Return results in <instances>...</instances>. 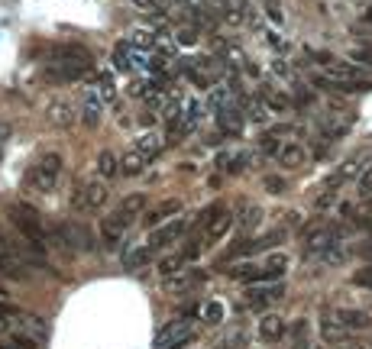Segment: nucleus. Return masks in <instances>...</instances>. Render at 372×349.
<instances>
[{"label": "nucleus", "mask_w": 372, "mask_h": 349, "mask_svg": "<svg viewBox=\"0 0 372 349\" xmlns=\"http://www.w3.org/2000/svg\"><path fill=\"white\" fill-rule=\"evenodd\" d=\"M146 204H149L146 194H127V198L113 207V214L104 217V220H101V240H104L107 249H117L120 240H123V233L139 220V214L146 210Z\"/></svg>", "instance_id": "obj_1"}, {"label": "nucleus", "mask_w": 372, "mask_h": 349, "mask_svg": "<svg viewBox=\"0 0 372 349\" xmlns=\"http://www.w3.org/2000/svg\"><path fill=\"white\" fill-rule=\"evenodd\" d=\"M49 75L59 78V81H78L91 68V52L85 46H75V42H59L49 49Z\"/></svg>", "instance_id": "obj_2"}, {"label": "nucleus", "mask_w": 372, "mask_h": 349, "mask_svg": "<svg viewBox=\"0 0 372 349\" xmlns=\"http://www.w3.org/2000/svg\"><path fill=\"white\" fill-rule=\"evenodd\" d=\"M7 220L13 224V230L23 236V240H29V246H33L36 252H46V246H49V240H46V226H43V217H39V210L33 207V204H23V200H13L7 207Z\"/></svg>", "instance_id": "obj_3"}, {"label": "nucleus", "mask_w": 372, "mask_h": 349, "mask_svg": "<svg viewBox=\"0 0 372 349\" xmlns=\"http://www.w3.org/2000/svg\"><path fill=\"white\" fill-rule=\"evenodd\" d=\"M59 178H62V156L59 152H49V156L36 158L33 165L26 168L23 184L36 194H52L59 188Z\"/></svg>", "instance_id": "obj_4"}, {"label": "nucleus", "mask_w": 372, "mask_h": 349, "mask_svg": "<svg viewBox=\"0 0 372 349\" xmlns=\"http://www.w3.org/2000/svg\"><path fill=\"white\" fill-rule=\"evenodd\" d=\"M285 272H288V256L285 252H275V256H269L266 262H243V266H233L230 268V278L256 285V282H279Z\"/></svg>", "instance_id": "obj_5"}, {"label": "nucleus", "mask_w": 372, "mask_h": 349, "mask_svg": "<svg viewBox=\"0 0 372 349\" xmlns=\"http://www.w3.org/2000/svg\"><path fill=\"white\" fill-rule=\"evenodd\" d=\"M107 198H110L107 182L91 178V182L75 188V194H71V210H75V214H97V210L107 204Z\"/></svg>", "instance_id": "obj_6"}, {"label": "nucleus", "mask_w": 372, "mask_h": 349, "mask_svg": "<svg viewBox=\"0 0 372 349\" xmlns=\"http://www.w3.org/2000/svg\"><path fill=\"white\" fill-rule=\"evenodd\" d=\"M233 210H227V207H220V204H214V207H207L204 210V217H201V240L207 242V246H214V242H220L223 236L230 233V226H233Z\"/></svg>", "instance_id": "obj_7"}, {"label": "nucleus", "mask_w": 372, "mask_h": 349, "mask_svg": "<svg viewBox=\"0 0 372 349\" xmlns=\"http://www.w3.org/2000/svg\"><path fill=\"white\" fill-rule=\"evenodd\" d=\"M340 242V233L333 230V226L327 224H311L305 230V240H301V246H305V256L308 259H324L333 246Z\"/></svg>", "instance_id": "obj_8"}, {"label": "nucleus", "mask_w": 372, "mask_h": 349, "mask_svg": "<svg viewBox=\"0 0 372 349\" xmlns=\"http://www.w3.org/2000/svg\"><path fill=\"white\" fill-rule=\"evenodd\" d=\"M285 298V285H279V282H269V285H249V291L243 294V301H246V308H253V310H263V308H269V304H275V301H282Z\"/></svg>", "instance_id": "obj_9"}, {"label": "nucleus", "mask_w": 372, "mask_h": 349, "mask_svg": "<svg viewBox=\"0 0 372 349\" xmlns=\"http://www.w3.org/2000/svg\"><path fill=\"white\" fill-rule=\"evenodd\" d=\"M188 336H191V317H178V320L165 324L156 333L153 349H172V346H178V343H185Z\"/></svg>", "instance_id": "obj_10"}, {"label": "nucleus", "mask_w": 372, "mask_h": 349, "mask_svg": "<svg viewBox=\"0 0 372 349\" xmlns=\"http://www.w3.org/2000/svg\"><path fill=\"white\" fill-rule=\"evenodd\" d=\"M59 236H62V242H65L68 249H81V252L94 249V233L88 230V226L65 224V226H59Z\"/></svg>", "instance_id": "obj_11"}, {"label": "nucleus", "mask_w": 372, "mask_h": 349, "mask_svg": "<svg viewBox=\"0 0 372 349\" xmlns=\"http://www.w3.org/2000/svg\"><path fill=\"white\" fill-rule=\"evenodd\" d=\"M324 75H327L330 81H369L363 65H356V62H340V58H333V62L324 68Z\"/></svg>", "instance_id": "obj_12"}, {"label": "nucleus", "mask_w": 372, "mask_h": 349, "mask_svg": "<svg viewBox=\"0 0 372 349\" xmlns=\"http://www.w3.org/2000/svg\"><path fill=\"white\" fill-rule=\"evenodd\" d=\"M185 230H188V217H175L172 224L159 226V230L153 233V240L146 242V246H153V249H159V246H169L172 240H181V236H185Z\"/></svg>", "instance_id": "obj_13"}, {"label": "nucleus", "mask_w": 372, "mask_h": 349, "mask_svg": "<svg viewBox=\"0 0 372 349\" xmlns=\"http://www.w3.org/2000/svg\"><path fill=\"white\" fill-rule=\"evenodd\" d=\"M46 120H49L52 126H68L75 120V104L68 97H52L49 107H46Z\"/></svg>", "instance_id": "obj_14"}, {"label": "nucleus", "mask_w": 372, "mask_h": 349, "mask_svg": "<svg viewBox=\"0 0 372 349\" xmlns=\"http://www.w3.org/2000/svg\"><path fill=\"white\" fill-rule=\"evenodd\" d=\"M285 333H288L285 317H279V314H263L259 317V340L263 343H279Z\"/></svg>", "instance_id": "obj_15"}, {"label": "nucleus", "mask_w": 372, "mask_h": 349, "mask_svg": "<svg viewBox=\"0 0 372 349\" xmlns=\"http://www.w3.org/2000/svg\"><path fill=\"white\" fill-rule=\"evenodd\" d=\"M321 336L327 343H333V346H340V343L350 336V330L340 324V317L333 314V310H324V314H321Z\"/></svg>", "instance_id": "obj_16"}, {"label": "nucleus", "mask_w": 372, "mask_h": 349, "mask_svg": "<svg viewBox=\"0 0 372 349\" xmlns=\"http://www.w3.org/2000/svg\"><path fill=\"white\" fill-rule=\"evenodd\" d=\"M169 146V139H165V133H146L139 136V139L133 142V149L139 152V156L146 158V162H153V158H159V152Z\"/></svg>", "instance_id": "obj_17"}, {"label": "nucleus", "mask_w": 372, "mask_h": 349, "mask_svg": "<svg viewBox=\"0 0 372 349\" xmlns=\"http://www.w3.org/2000/svg\"><path fill=\"white\" fill-rule=\"evenodd\" d=\"M275 158H279V165L285 168V172H295V168H301L308 162V152H305V146H298V142H285Z\"/></svg>", "instance_id": "obj_18"}, {"label": "nucleus", "mask_w": 372, "mask_h": 349, "mask_svg": "<svg viewBox=\"0 0 372 349\" xmlns=\"http://www.w3.org/2000/svg\"><path fill=\"white\" fill-rule=\"evenodd\" d=\"M178 210H181V200H178V198H169V200H162L159 207L149 210V214L143 217V224H146V226H162L165 220L178 217Z\"/></svg>", "instance_id": "obj_19"}, {"label": "nucleus", "mask_w": 372, "mask_h": 349, "mask_svg": "<svg viewBox=\"0 0 372 349\" xmlns=\"http://www.w3.org/2000/svg\"><path fill=\"white\" fill-rule=\"evenodd\" d=\"M217 126L227 136H240V133H243V114H240L233 104H227V107L217 110Z\"/></svg>", "instance_id": "obj_20"}, {"label": "nucleus", "mask_w": 372, "mask_h": 349, "mask_svg": "<svg viewBox=\"0 0 372 349\" xmlns=\"http://www.w3.org/2000/svg\"><path fill=\"white\" fill-rule=\"evenodd\" d=\"M333 314L340 317V324L347 327L350 333H353V330H369V327H372V317L366 314V310H356V308H340V310H333Z\"/></svg>", "instance_id": "obj_21"}, {"label": "nucleus", "mask_w": 372, "mask_h": 349, "mask_svg": "<svg viewBox=\"0 0 372 349\" xmlns=\"http://www.w3.org/2000/svg\"><path fill=\"white\" fill-rule=\"evenodd\" d=\"M249 162H253V152H223L217 165H220V172L240 174L243 168H249Z\"/></svg>", "instance_id": "obj_22"}, {"label": "nucleus", "mask_w": 372, "mask_h": 349, "mask_svg": "<svg viewBox=\"0 0 372 349\" xmlns=\"http://www.w3.org/2000/svg\"><path fill=\"white\" fill-rule=\"evenodd\" d=\"M81 120H85V126H88V130H94V126H101V120H104V104H101V97H94V94H88L85 110H81Z\"/></svg>", "instance_id": "obj_23"}, {"label": "nucleus", "mask_w": 372, "mask_h": 349, "mask_svg": "<svg viewBox=\"0 0 372 349\" xmlns=\"http://www.w3.org/2000/svg\"><path fill=\"white\" fill-rule=\"evenodd\" d=\"M243 107H246V116L253 120V123H266L269 120V104H266V97H243Z\"/></svg>", "instance_id": "obj_24"}, {"label": "nucleus", "mask_w": 372, "mask_h": 349, "mask_svg": "<svg viewBox=\"0 0 372 349\" xmlns=\"http://www.w3.org/2000/svg\"><path fill=\"white\" fill-rule=\"evenodd\" d=\"M133 42H117L113 46V68H120V71H130L133 68Z\"/></svg>", "instance_id": "obj_25"}, {"label": "nucleus", "mask_w": 372, "mask_h": 349, "mask_svg": "<svg viewBox=\"0 0 372 349\" xmlns=\"http://www.w3.org/2000/svg\"><path fill=\"white\" fill-rule=\"evenodd\" d=\"M117 172H120V158L110 149H104L101 156H97V174H101V178H113Z\"/></svg>", "instance_id": "obj_26"}, {"label": "nucleus", "mask_w": 372, "mask_h": 349, "mask_svg": "<svg viewBox=\"0 0 372 349\" xmlns=\"http://www.w3.org/2000/svg\"><path fill=\"white\" fill-rule=\"evenodd\" d=\"M191 282H198V275H188L185 268H181L178 275H169V278H165V291H169V294H181V291H188Z\"/></svg>", "instance_id": "obj_27"}, {"label": "nucleus", "mask_w": 372, "mask_h": 349, "mask_svg": "<svg viewBox=\"0 0 372 349\" xmlns=\"http://www.w3.org/2000/svg\"><path fill=\"white\" fill-rule=\"evenodd\" d=\"M143 168H146V158L139 156V152H136V149H130L127 156L120 158V172H123V174H139V172H143Z\"/></svg>", "instance_id": "obj_28"}, {"label": "nucleus", "mask_w": 372, "mask_h": 349, "mask_svg": "<svg viewBox=\"0 0 372 349\" xmlns=\"http://www.w3.org/2000/svg\"><path fill=\"white\" fill-rule=\"evenodd\" d=\"M240 224H243V230H253V226H259V224H263V207H256V204H243Z\"/></svg>", "instance_id": "obj_29"}, {"label": "nucleus", "mask_w": 372, "mask_h": 349, "mask_svg": "<svg viewBox=\"0 0 372 349\" xmlns=\"http://www.w3.org/2000/svg\"><path fill=\"white\" fill-rule=\"evenodd\" d=\"M263 97L272 110H291V97L282 91H272V88H263Z\"/></svg>", "instance_id": "obj_30"}, {"label": "nucleus", "mask_w": 372, "mask_h": 349, "mask_svg": "<svg viewBox=\"0 0 372 349\" xmlns=\"http://www.w3.org/2000/svg\"><path fill=\"white\" fill-rule=\"evenodd\" d=\"M288 340H291V349H308V324H305V320L291 324V330H288Z\"/></svg>", "instance_id": "obj_31"}, {"label": "nucleus", "mask_w": 372, "mask_h": 349, "mask_svg": "<svg viewBox=\"0 0 372 349\" xmlns=\"http://www.w3.org/2000/svg\"><path fill=\"white\" fill-rule=\"evenodd\" d=\"M356 198L363 200V204H372V168L363 178H356Z\"/></svg>", "instance_id": "obj_32"}, {"label": "nucleus", "mask_w": 372, "mask_h": 349, "mask_svg": "<svg viewBox=\"0 0 372 349\" xmlns=\"http://www.w3.org/2000/svg\"><path fill=\"white\" fill-rule=\"evenodd\" d=\"M282 146H285V142H282V136H275L272 130L263 136V139H259V152H266V156H279Z\"/></svg>", "instance_id": "obj_33"}, {"label": "nucleus", "mask_w": 372, "mask_h": 349, "mask_svg": "<svg viewBox=\"0 0 372 349\" xmlns=\"http://www.w3.org/2000/svg\"><path fill=\"white\" fill-rule=\"evenodd\" d=\"M259 7H263L266 10V17H269L272 20V23H285V13H282V4H279V0H259Z\"/></svg>", "instance_id": "obj_34"}, {"label": "nucleus", "mask_w": 372, "mask_h": 349, "mask_svg": "<svg viewBox=\"0 0 372 349\" xmlns=\"http://www.w3.org/2000/svg\"><path fill=\"white\" fill-rule=\"evenodd\" d=\"M204 320H207V324H220V320H223V304H220V301H207V304H204Z\"/></svg>", "instance_id": "obj_35"}, {"label": "nucleus", "mask_w": 372, "mask_h": 349, "mask_svg": "<svg viewBox=\"0 0 372 349\" xmlns=\"http://www.w3.org/2000/svg\"><path fill=\"white\" fill-rule=\"evenodd\" d=\"M350 58H353L356 65H363V68H372V46H356V49L350 52Z\"/></svg>", "instance_id": "obj_36"}, {"label": "nucleus", "mask_w": 372, "mask_h": 349, "mask_svg": "<svg viewBox=\"0 0 372 349\" xmlns=\"http://www.w3.org/2000/svg\"><path fill=\"white\" fill-rule=\"evenodd\" d=\"M353 285H356V288L372 291V266H363L359 272H353Z\"/></svg>", "instance_id": "obj_37"}, {"label": "nucleus", "mask_w": 372, "mask_h": 349, "mask_svg": "<svg viewBox=\"0 0 372 349\" xmlns=\"http://www.w3.org/2000/svg\"><path fill=\"white\" fill-rule=\"evenodd\" d=\"M130 42H133V46H143V49H146V46H156V42H159V36H156V33H146V29H136Z\"/></svg>", "instance_id": "obj_38"}, {"label": "nucleus", "mask_w": 372, "mask_h": 349, "mask_svg": "<svg viewBox=\"0 0 372 349\" xmlns=\"http://www.w3.org/2000/svg\"><path fill=\"white\" fill-rule=\"evenodd\" d=\"M149 256H153V246H143V249H136L133 256L127 259V266L136 268V266H143V262H149Z\"/></svg>", "instance_id": "obj_39"}, {"label": "nucleus", "mask_w": 372, "mask_h": 349, "mask_svg": "<svg viewBox=\"0 0 372 349\" xmlns=\"http://www.w3.org/2000/svg\"><path fill=\"white\" fill-rule=\"evenodd\" d=\"M263 184H266V191H269V194H282V191L288 188L285 178H279V174H269V178H266Z\"/></svg>", "instance_id": "obj_40"}, {"label": "nucleus", "mask_w": 372, "mask_h": 349, "mask_svg": "<svg viewBox=\"0 0 372 349\" xmlns=\"http://www.w3.org/2000/svg\"><path fill=\"white\" fill-rule=\"evenodd\" d=\"M97 84H101V94H104V100H113V78L107 75V71H104V75H97Z\"/></svg>", "instance_id": "obj_41"}, {"label": "nucleus", "mask_w": 372, "mask_h": 349, "mask_svg": "<svg viewBox=\"0 0 372 349\" xmlns=\"http://www.w3.org/2000/svg\"><path fill=\"white\" fill-rule=\"evenodd\" d=\"M353 224H356V226H363V230H369V226H372V207H366V210H359V214H353Z\"/></svg>", "instance_id": "obj_42"}, {"label": "nucleus", "mask_w": 372, "mask_h": 349, "mask_svg": "<svg viewBox=\"0 0 372 349\" xmlns=\"http://www.w3.org/2000/svg\"><path fill=\"white\" fill-rule=\"evenodd\" d=\"M178 42H181V46H195V42H198L195 29H181V33H178Z\"/></svg>", "instance_id": "obj_43"}, {"label": "nucleus", "mask_w": 372, "mask_h": 349, "mask_svg": "<svg viewBox=\"0 0 372 349\" xmlns=\"http://www.w3.org/2000/svg\"><path fill=\"white\" fill-rule=\"evenodd\" d=\"M133 7H139V10H159V4L162 0H130Z\"/></svg>", "instance_id": "obj_44"}, {"label": "nucleus", "mask_w": 372, "mask_h": 349, "mask_svg": "<svg viewBox=\"0 0 372 349\" xmlns=\"http://www.w3.org/2000/svg\"><path fill=\"white\" fill-rule=\"evenodd\" d=\"M0 349H23V346H20V343L10 336V340H0Z\"/></svg>", "instance_id": "obj_45"}, {"label": "nucleus", "mask_w": 372, "mask_h": 349, "mask_svg": "<svg viewBox=\"0 0 372 349\" xmlns=\"http://www.w3.org/2000/svg\"><path fill=\"white\" fill-rule=\"evenodd\" d=\"M220 349H243V343H240V340H223V343H220Z\"/></svg>", "instance_id": "obj_46"}, {"label": "nucleus", "mask_w": 372, "mask_h": 349, "mask_svg": "<svg viewBox=\"0 0 372 349\" xmlns=\"http://www.w3.org/2000/svg\"><path fill=\"white\" fill-rule=\"evenodd\" d=\"M359 256L372 259V242H363V246H359Z\"/></svg>", "instance_id": "obj_47"}, {"label": "nucleus", "mask_w": 372, "mask_h": 349, "mask_svg": "<svg viewBox=\"0 0 372 349\" xmlns=\"http://www.w3.org/2000/svg\"><path fill=\"white\" fill-rule=\"evenodd\" d=\"M363 23H369V26H372V4H369V7H366V13H363Z\"/></svg>", "instance_id": "obj_48"}, {"label": "nucleus", "mask_w": 372, "mask_h": 349, "mask_svg": "<svg viewBox=\"0 0 372 349\" xmlns=\"http://www.w3.org/2000/svg\"><path fill=\"white\" fill-rule=\"evenodd\" d=\"M333 349H363V346H356V343H347V346H343V343H340V346H333Z\"/></svg>", "instance_id": "obj_49"}, {"label": "nucleus", "mask_w": 372, "mask_h": 349, "mask_svg": "<svg viewBox=\"0 0 372 349\" xmlns=\"http://www.w3.org/2000/svg\"><path fill=\"white\" fill-rule=\"evenodd\" d=\"M0 266H4V252H0Z\"/></svg>", "instance_id": "obj_50"}]
</instances>
